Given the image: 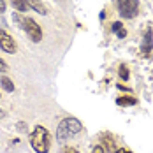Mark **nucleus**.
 Listing matches in <instances>:
<instances>
[{"label":"nucleus","mask_w":153,"mask_h":153,"mask_svg":"<svg viewBox=\"0 0 153 153\" xmlns=\"http://www.w3.org/2000/svg\"><path fill=\"white\" fill-rule=\"evenodd\" d=\"M7 71H9L7 63H5V62H4L2 58H0V72H7Z\"/></svg>","instance_id":"14"},{"label":"nucleus","mask_w":153,"mask_h":153,"mask_svg":"<svg viewBox=\"0 0 153 153\" xmlns=\"http://www.w3.org/2000/svg\"><path fill=\"white\" fill-rule=\"evenodd\" d=\"M30 143H32V148L35 150V153H48L49 152V146H51L49 132L42 125H37L30 136Z\"/></svg>","instance_id":"1"},{"label":"nucleus","mask_w":153,"mask_h":153,"mask_svg":"<svg viewBox=\"0 0 153 153\" xmlns=\"http://www.w3.org/2000/svg\"><path fill=\"white\" fill-rule=\"evenodd\" d=\"M152 30H148L146 32V39H144V46H143V51L144 53H148L150 49H152Z\"/></svg>","instance_id":"12"},{"label":"nucleus","mask_w":153,"mask_h":153,"mask_svg":"<svg viewBox=\"0 0 153 153\" xmlns=\"http://www.w3.org/2000/svg\"><path fill=\"white\" fill-rule=\"evenodd\" d=\"M118 9L123 18H134L139 11V0H118Z\"/></svg>","instance_id":"4"},{"label":"nucleus","mask_w":153,"mask_h":153,"mask_svg":"<svg viewBox=\"0 0 153 153\" xmlns=\"http://www.w3.org/2000/svg\"><path fill=\"white\" fill-rule=\"evenodd\" d=\"M5 13V0H0V14Z\"/></svg>","instance_id":"16"},{"label":"nucleus","mask_w":153,"mask_h":153,"mask_svg":"<svg viewBox=\"0 0 153 153\" xmlns=\"http://www.w3.org/2000/svg\"><path fill=\"white\" fill-rule=\"evenodd\" d=\"M0 86H2L5 92H14V83H13L9 77H5V76L0 77Z\"/></svg>","instance_id":"7"},{"label":"nucleus","mask_w":153,"mask_h":153,"mask_svg":"<svg viewBox=\"0 0 153 153\" xmlns=\"http://www.w3.org/2000/svg\"><path fill=\"white\" fill-rule=\"evenodd\" d=\"M14 19L19 23V27L28 33V37H30L33 42H41V39H42V30H41V27L37 25L35 19H32V18H23V16H19V14H16Z\"/></svg>","instance_id":"3"},{"label":"nucleus","mask_w":153,"mask_h":153,"mask_svg":"<svg viewBox=\"0 0 153 153\" xmlns=\"http://www.w3.org/2000/svg\"><path fill=\"white\" fill-rule=\"evenodd\" d=\"M0 48H2L5 53H14L16 51L14 39H13L5 30H0Z\"/></svg>","instance_id":"5"},{"label":"nucleus","mask_w":153,"mask_h":153,"mask_svg":"<svg viewBox=\"0 0 153 153\" xmlns=\"http://www.w3.org/2000/svg\"><path fill=\"white\" fill-rule=\"evenodd\" d=\"M114 153H132L130 150H125V148H122V150H116Z\"/></svg>","instance_id":"18"},{"label":"nucleus","mask_w":153,"mask_h":153,"mask_svg":"<svg viewBox=\"0 0 153 153\" xmlns=\"http://www.w3.org/2000/svg\"><path fill=\"white\" fill-rule=\"evenodd\" d=\"M113 32H116V35H118L120 39H123V37L127 35V30L123 28V25L120 23V21H116V23H113Z\"/></svg>","instance_id":"9"},{"label":"nucleus","mask_w":153,"mask_h":153,"mask_svg":"<svg viewBox=\"0 0 153 153\" xmlns=\"http://www.w3.org/2000/svg\"><path fill=\"white\" fill-rule=\"evenodd\" d=\"M27 2V5L28 7H32V9H35L37 13H41V14H46V7L39 2V0H25Z\"/></svg>","instance_id":"6"},{"label":"nucleus","mask_w":153,"mask_h":153,"mask_svg":"<svg viewBox=\"0 0 153 153\" xmlns=\"http://www.w3.org/2000/svg\"><path fill=\"white\" fill-rule=\"evenodd\" d=\"M11 2H13V7H14L16 11H19V13H25L28 9V5H27L25 0H11Z\"/></svg>","instance_id":"10"},{"label":"nucleus","mask_w":153,"mask_h":153,"mask_svg":"<svg viewBox=\"0 0 153 153\" xmlns=\"http://www.w3.org/2000/svg\"><path fill=\"white\" fill-rule=\"evenodd\" d=\"M137 100L134 97H120L118 99V106H134Z\"/></svg>","instance_id":"11"},{"label":"nucleus","mask_w":153,"mask_h":153,"mask_svg":"<svg viewBox=\"0 0 153 153\" xmlns=\"http://www.w3.org/2000/svg\"><path fill=\"white\" fill-rule=\"evenodd\" d=\"M93 153H104V150H102L100 146H95V148H93Z\"/></svg>","instance_id":"17"},{"label":"nucleus","mask_w":153,"mask_h":153,"mask_svg":"<svg viewBox=\"0 0 153 153\" xmlns=\"http://www.w3.org/2000/svg\"><path fill=\"white\" fill-rule=\"evenodd\" d=\"M120 77H122V79H128V71H127V67H125V65L120 67Z\"/></svg>","instance_id":"13"},{"label":"nucleus","mask_w":153,"mask_h":153,"mask_svg":"<svg viewBox=\"0 0 153 153\" xmlns=\"http://www.w3.org/2000/svg\"><path fill=\"white\" fill-rule=\"evenodd\" d=\"M63 153H79L76 148H71V146H67V148H63Z\"/></svg>","instance_id":"15"},{"label":"nucleus","mask_w":153,"mask_h":153,"mask_svg":"<svg viewBox=\"0 0 153 153\" xmlns=\"http://www.w3.org/2000/svg\"><path fill=\"white\" fill-rule=\"evenodd\" d=\"M5 116V113H4V109H0V118H4Z\"/></svg>","instance_id":"19"},{"label":"nucleus","mask_w":153,"mask_h":153,"mask_svg":"<svg viewBox=\"0 0 153 153\" xmlns=\"http://www.w3.org/2000/svg\"><path fill=\"white\" fill-rule=\"evenodd\" d=\"M104 144H106V150L109 153H114V152H116V150H114V148H116V146H114V139L111 137L109 134H106V136H104Z\"/></svg>","instance_id":"8"},{"label":"nucleus","mask_w":153,"mask_h":153,"mask_svg":"<svg viewBox=\"0 0 153 153\" xmlns=\"http://www.w3.org/2000/svg\"><path fill=\"white\" fill-rule=\"evenodd\" d=\"M83 130V125L81 122L77 120V118H65V120H62L60 125H58V128H56V139L63 143L65 139L72 137V136H76Z\"/></svg>","instance_id":"2"}]
</instances>
